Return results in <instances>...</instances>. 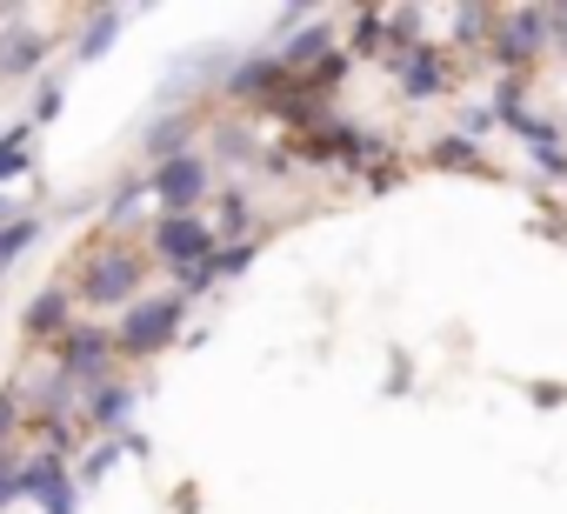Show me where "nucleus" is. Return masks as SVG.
I'll list each match as a JSON object with an SVG mask.
<instances>
[{"label":"nucleus","instance_id":"1","mask_svg":"<svg viewBox=\"0 0 567 514\" xmlns=\"http://www.w3.org/2000/svg\"><path fill=\"white\" fill-rule=\"evenodd\" d=\"M181 301H134L127 315H121V354H154V348H167L174 341V328H181Z\"/></svg>","mask_w":567,"mask_h":514},{"label":"nucleus","instance_id":"2","mask_svg":"<svg viewBox=\"0 0 567 514\" xmlns=\"http://www.w3.org/2000/svg\"><path fill=\"white\" fill-rule=\"evenodd\" d=\"M154 247H161V261H167V268H181V275H200V268L214 261V234H207L194 214H161Z\"/></svg>","mask_w":567,"mask_h":514},{"label":"nucleus","instance_id":"3","mask_svg":"<svg viewBox=\"0 0 567 514\" xmlns=\"http://www.w3.org/2000/svg\"><path fill=\"white\" fill-rule=\"evenodd\" d=\"M154 194L167 214H194V201L207 194V161L200 154H167L161 174H154Z\"/></svg>","mask_w":567,"mask_h":514},{"label":"nucleus","instance_id":"4","mask_svg":"<svg viewBox=\"0 0 567 514\" xmlns=\"http://www.w3.org/2000/svg\"><path fill=\"white\" fill-rule=\"evenodd\" d=\"M141 288V261L134 254H101V261L87 268V281H81V295L94 301V308H114V301H127Z\"/></svg>","mask_w":567,"mask_h":514},{"label":"nucleus","instance_id":"5","mask_svg":"<svg viewBox=\"0 0 567 514\" xmlns=\"http://www.w3.org/2000/svg\"><path fill=\"white\" fill-rule=\"evenodd\" d=\"M107 354H114V335H101V328H68L61 335V368L68 374H101Z\"/></svg>","mask_w":567,"mask_h":514},{"label":"nucleus","instance_id":"6","mask_svg":"<svg viewBox=\"0 0 567 514\" xmlns=\"http://www.w3.org/2000/svg\"><path fill=\"white\" fill-rule=\"evenodd\" d=\"M14 494H34L48 514H74V494H68V474H61V461H34V467L14 481Z\"/></svg>","mask_w":567,"mask_h":514},{"label":"nucleus","instance_id":"7","mask_svg":"<svg viewBox=\"0 0 567 514\" xmlns=\"http://www.w3.org/2000/svg\"><path fill=\"white\" fill-rule=\"evenodd\" d=\"M41 54H48V48H41V34H14V41H0V74H8V81H14V74H34V68H41Z\"/></svg>","mask_w":567,"mask_h":514},{"label":"nucleus","instance_id":"8","mask_svg":"<svg viewBox=\"0 0 567 514\" xmlns=\"http://www.w3.org/2000/svg\"><path fill=\"white\" fill-rule=\"evenodd\" d=\"M28 328H34V335H54V328L68 335V295H54V288H48V295H34V308H28Z\"/></svg>","mask_w":567,"mask_h":514},{"label":"nucleus","instance_id":"9","mask_svg":"<svg viewBox=\"0 0 567 514\" xmlns=\"http://www.w3.org/2000/svg\"><path fill=\"white\" fill-rule=\"evenodd\" d=\"M121 414H127V388H101L94 394V421L101 428H121Z\"/></svg>","mask_w":567,"mask_h":514},{"label":"nucleus","instance_id":"10","mask_svg":"<svg viewBox=\"0 0 567 514\" xmlns=\"http://www.w3.org/2000/svg\"><path fill=\"white\" fill-rule=\"evenodd\" d=\"M34 240V220H14V227H0V268H14V254Z\"/></svg>","mask_w":567,"mask_h":514},{"label":"nucleus","instance_id":"11","mask_svg":"<svg viewBox=\"0 0 567 514\" xmlns=\"http://www.w3.org/2000/svg\"><path fill=\"white\" fill-rule=\"evenodd\" d=\"M114 28H121V14H94V28H87V41H81V54L94 61V54L107 48V34H114Z\"/></svg>","mask_w":567,"mask_h":514},{"label":"nucleus","instance_id":"12","mask_svg":"<svg viewBox=\"0 0 567 514\" xmlns=\"http://www.w3.org/2000/svg\"><path fill=\"white\" fill-rule=\"evenodd\" d=\"M21 147H28V134H14V141H0V181H8V174H14V167L28 161Z\"/></svg>","mask_w":567,"mask_h":514},{"label":"nucleus","instance_id":"13","mask_svg":"<svg viewBox=\"0 0 567 514\" xmlns=\"http://www.w3.org/2000/svg\"><path fill=\"white\" fill-rule=\"evenodd\" d=\"M321 41H328V34H308V41H295V48H288V61H315V54H321Z\"/></svg>","mask_w":567,"mask_h":514},{"label":"nucleus","instance_id":"14","mask_svg":"<svg viewBox=\"0 0 567 514\" xmlns=\"http://www.w3.org/2000/svg\"><path fill=\"white\" fill-rule=\"evenodd\" d=\"M8 428H14V401H8V394H0V434H8Z\"/></svg>","mask_w":567,"mask_h":514},{"label":"nucleus","instance_id":"15","mask_svg":"<svg viewBox=\"0 0 567 514\" xmlns=\"http://www.w3.org/2000/svg\"><path fill=\"white\" fill-rule=\"evenodd\" d=\"M14 501V481H8V467H0V507H8Z\"/></svg>","mask_w":567,"mask_h":514}]
</instances>
